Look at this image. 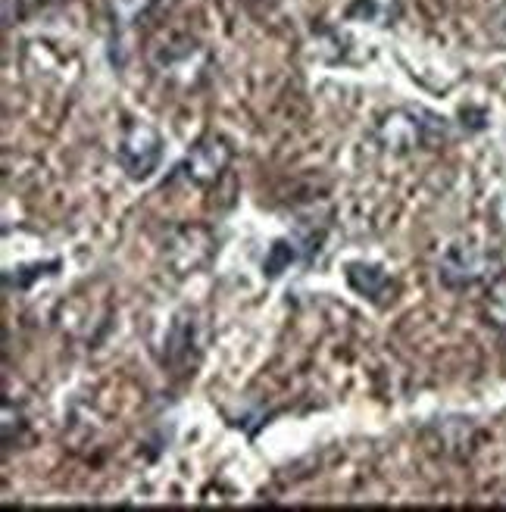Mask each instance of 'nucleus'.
Instances as JSON below:
<instances>
[{
  "label": "nucleus",
  "mask_w": 506,
  "mask_h": 512,
  "mask_svg": "<svg viewBox=\"0 0 506 512\" xmlns=\"http://www.w3.org/2000/svg\"><path fill=\"white\" fill-rule=\"evenodd\" d=\"M375 144L394 157H407L416 150H438L450 141V122L422 107H394L375 119Z\"/></svg>",
  "instance_id": "1"
},
{
  "label": "nucleus",
  "mask_w": 506,
  "mask_h": 512,
  "mask_svg": "<svg viewBox=\"0 0 506 512\" xmlns=\"http://www.w3.org/2000/svg\"><path fill=\"white\" fill-rule=\"evenodd\" d=\"M150 66L169 85L194 91L210 82L213 54L191 35H169L150 47Z\"/></svg>",
  "instance_id": "2"
},
{
  "label": "nucleus",
  "mask_w": 506,
  "mask_h": 512,
  "mask_svg": "<svg viewBox=\"0 0 506 512\" xmlns=\"http://www.w3.org/2000/svg\"><path fill=\"white\" fill-rule=\"evenodd\" d=\"M216 250H219V235L213 228L188 222V225H175L166 232L163 247H160V260L175 278H188V275L204 272L213 263Z\"/></svg>",
  "instance_id": "3"
},
{
  "label": "nucleus",
  "mask_w": 506,
  "mask_h": 512,
  "mask_svg": "<svg viewBox=\"0 0 506 512\" xmlns=\"http://www.w3.org/2000/svg\"><path fill=\"white\" fill-rule=\"evenodd\" d=\"M497 275H500V260L472 241L450 244L438 260V278L447 291H469L475 285H488Z\"/></svg>",
  "instance_id": "4"
},
{
  "label": "nucleus",
  "mask_w": 506,
  "mask_h": 512,
  "mask_svg": "<svg viewBox=\"0 0 506 512\" xmlns=\"http://www.w3.org/2000/svg\"><path fill=\"white\" fill-rule=\"evenodd\" d=\"M163 135L147 122H129L122 128L116 144V163L132 178V182H147L163 163Z\"/></svg>",
  "instance_id": "5"
},
{
  "label": "nucleus",
  "mask_w": 506,
  "mask_h": 512,
  "mask_svg": "<svg viewBox=\"0 0 506 512\" xmlns=\"http://www.w3.org/2000/svg\"><path fill=\"white\" fill-rule=\"evenodd\" d=\"M232 157H235V150H232L229 141L219 138V135H207V138H200L182 157V163L172 169V182H185V185H194V188H210V185L219 182L225 172H229Z\"/></svg>",
  "instance_id": "6"
},
{
  "label": "nucleus",
  "mask_w": 506,
  "mask_h": 512,
  "mask_svg": "<svg viewBox=\"0 0 506 512\" xmlns=\"http://www.w3.org/2000/svg\"><path fill=\"white\" fill-rule=\"evenodd\" d=\"M347 285L372 303H385V297L394 288L391 275L375 263H350L347 266Z\"/></svg>",
  "instance_id": "7"
},
{
  "label": "nucleus",
  "mask_w": 506,
  "mask_h": 512,
  "mask_svg": "<svg viewBox=\"0 0 506 512\" xmlns=\"http://www.w3.org/2000/svg\"><path fill=\"white\" fill-rule=\"evenodd\" d=\"M482 316L494 331H506V275L500 272L497 278H491L485 285V297H482Z\"/></svg>",
  "instance_id": "8"
},
{
  "label": "nucleus",
  "mask_w": 506,
  "mask_h": 512,
  "mask_svg": "<svg viewBox=\"0 0 506 512\" xmlns=\"http://www.w3.org/2000/svg\"><path fill=\"white\" fill-rule=\"evenodd\" d=\"M160 0H110V16H113V25L119 32L125 29H135L141 19H147L150 13L157 10Z\"/></svg>",
  "instance_id": "9"
},
{
  "label": "nucleus",
  "mask_w": 506,
  "mask_h": 512,
  "mask_svg": "<svg viewBox=\"0 0 506 512\" xmlns=\"http://www.w3.org/2000/svg\"><path fill=\"white\" fill-rule=\"evenodd\" d=\"M350 16L385 29V25H394V19L400 16V0H357Z\"/></svg>",
  "instance_id": "10"
},
{
  "label": "nucleus",
  "mask_w": 506,
  "mask_h": 512,
  "mask_svg": "<svg viewBox=\"0 0 506 512\" xmlns=\"http://www.w3.org/2000/svg\"><path fill=\"white\" fill-rule=\"evenodd\" d=\"M194 344V325L188 319H179L172 325L169 331V338H166V360L172 366H179V363H188V356H191V347Z\"/></svg>",
  "instance_id": "11"
},
{
  "label": "nucleus",
  "mask_w": 506,
  "mask_h": 512,
  "mask_svg": "<svg viewBox=\"0 0 506 512\" xmlns=\"http://www.w3.org/2000/svg\"><path fill=\"white\" fill-rule=\"evenodd\" d=\"M294 260H297V247L291 241H275L266 253V260H263V272L269 278H278Z\"/></svg>",
  "instance_id": "12"
},
{
  "label": "nucleus",
  "mask_w": 506,
  "mask_h": 512,
  "mask_svg": "<svg viewBox=\"0 0 506 512\" xmlns=\"http://www.w3.org/2000/svg\"><path fill=\"white\" fill-rule=\"evenodd\" d=\"M60 269V263L54 260V263H47V266H29V269H19L16 272V278L10 275V272H4V285L7 288H16V291H25L32 285V278H38V275H50V272H57Z\"/></svg>",
  "instance_id": "13"
},
{
  "label": "nucleus",
  "mask_w": 506,
  "mask_h": 512,
  "mask_svg": "<svg viewBox=\"0 0 506 512\" xmlns=\"http://www.w3.org/2000/svg\"><path fill=\"white\" fill-rule=\"evenodd\" d=\"M13 425H16V431L25 428L22 413H19V406H13V400H4V444L7 447L13 444Z\"/></svg>",
  "instance_id": "14"
},
{
  "label": "nucleus",
  "mask_w": 506,
  "mask_h": 512,
  "mask_svg": "<svg viewBox=\"0 0 506 512\" xmlns=\"http://www.w3.org/2000/svg\"><path fill=\"white\" fill-rule=\"evenodd\" d=\"M503 341H506V331H503Z\"/></svg>",
  "instance_id": "15"
}]
</instances>
